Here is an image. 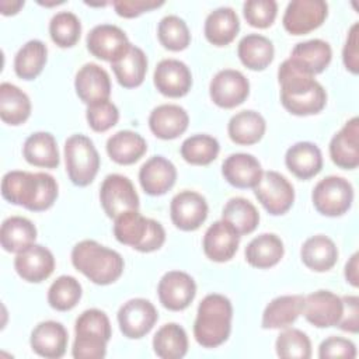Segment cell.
<instances>
[{
    "instance_id": "obj_19",
    "label": "cell",
    "mask_w": 359,
    "mask_h": 359,
    "mask_svg": "<svg viewBox=\"0 0 359 359\" xmlns=\"http://www.w3.org/2000/svg\"><path fill=\"white\" fill-rule=\"evenodd\" d=\"M238 244L240 234L223 219L208 227L202 241L205 255L213 262L230 261L237 252Z\"/></svg>"
},
{
    "instance_id": "obj_13",
    "label": "cell",
    "mask_w": 359,
    "mask_h": 359,
    "mask_svg": "<svg viewBox=\"0 0 359 359\" xmlns=\"http://www.w3.org/2000/svg\"><path fill=\"white\" fill-rule=\"evenodd\" d=\"M208 202L195 191L178 192L170 203V216L174 226L182 231L198 230L208 217Z\"/></svg>"
},
{
    "instance_id": "obj_11",
    "label": "cell",
    "mask_w": 359,
    "mask_h": 359,
    "mask_svg": "<svg viewBox=\"0 0 359 359\" xmlns=\"http://www.w3.org/2000/svg\"><path fill=\"white\" fill-rule=\"evenodd\" d=\"M328 15V4L323 0H293L287 4L282 24L292 35H304L317 29Z\"/></svg>"
},
{
    "instance_id": "obj_25",
    "label": "cell",
    "mask_w": 359,
    "mask_h": 359,
    "mask_svg": "<svg viewBox=\"0 0 359 359\" xmlns=\"http://www.w3.org/2000/svg\"><path fill=\"white\" fill-rule=\"evenodd\" d=\"M332 57V50L328 42L323 39H310L306 42H299L287 57L293 66L299 70L316 76L323 73Z\"/></svg>"
},
{
    "instance_id": "obj_39",
    "label": "cell",
    "mask_w": 359,
    "mask_h": 359,
    "mask_svg": "<svg viewBox=\"0 0 359 359\" xmlns=\"http://www.w3.org/2000/svg\"><path fill=\"white\" fill-rule=\"evenodd\" d=\"M154 353L161 359H181L188 352V335L177 323H167L153 337Z\"/></svg>"
},
{
    "instance_id": "obj_6",
    "label": "cell",
    "mask_w": 359,
    "mask_h": 359,
    "mask_svg": "<svg viewBox=\"0 0 359 359\" xmlns=\"http://www.w3.org/2000/svg\"><path fill=\"white\" fill-rule=\"evenodd\" d=\"M65 163L69 180L77 187H87L97 177L101 161L93 140L77 133L65 142Z\"/></svg>"
},
{
    "instance_id": "obj_21",
    "label": "cell",
    "mask_w": 359,
    "mask_h": 359,
    "mask_svg": "<svg viewBox=\"0 0 359 359\" xmlns=\"http://www.w3.org/2000/svg\"><path fill=\"white\" fill-rule=\"evenodd\" d=\"M330 157L335 165L353 170L359 165V119L351 118L331 139Z\"/></svg>"
},
{
    "instance_id": "obj_37",
    "label": "cell",
    "mask_w": 359,
    "mask_h": 359,
    "mask_svg": "<svg viewBox=\"0 0 359 359\" xmlns=\"http://www.w3.org/2000/svg\"><path fill=\"white\" fill-rule=\"evenodd\" d=\"M31 115L29 97L11 83L0 84V118L4 123L18 126Z\"/></svg>"
},
{
    "instance_id": "obj_42",
    "label": "cell",
    "mask_w": 359,
    "mask_h": 359,
    "mask_svg": "<svg viewBox=\"0 0 359 359\" xmlns=\"http://www.w3.org/2000/svg\"><path fill=\"white\" fill-rule=\"evenodd\" d=\"M181 157L192 165H208L216 160L220 144L216 137L198 133L187 137L181 144Z\"/></svg>"
},
{
    "instance_id": "obj_9",
    "label": "cell",
    "mask_w": 359,
    "mask_h": 359,
    "mask_svg": "<svg viewBox=\"0 0 359 359\" xmlns=\"http://www.w3.org/2000/svg\"><path fill=\"white\" fill-rule=\"evenodd\" d=\"M100 202L108 217L115 219L123 212L139 209V195L132 181L121 174H109L100 188Z\"/></svg>"
},
{
    "instance_id": "obj_3",
    "label": "cell",
    "mask_w": 359,
    "mask_h": 359,
    "mask_svg": "<svg viewBox=\"0 0 359 359\" xmlns=\"http://www.w3.org/2000/svg\"><path fill=\"white\" fill-rule=\"evenodd\" d=\"M72 264L95 285H111L123 272L125 262L119 252L95 240H83L72 250Z\"/></svg>"
},
{
    "instance_id": "obj_10",
    "label": "cell",
    "mask_w": 359,
    "mask_h": 359,
    "mask_svg": "<svg viewBox=\"0 0 359 359\" xmlns=\"http://www.w3.org/2000/svg\"><path fill=\"white\" fill-rule=\"evenodd\" d=\"M116 318L123 337L139 339L151 331L158 320V313L150 300L136 297L121 306Z\"/></svg>"
},
{
    "instance_id": "obj_35",
    "label": "cell",
    "mask_w": 359,
    "mask_h": 359,
    "mask_svg": "<svg viewBox=\"0 0 359 359\" xmlns=\"http://www.w3.org/2000/svg\"><path fill=\"white\" fill-rule=\"evenodd\" d=\"M266 130V122L264 116L251 109L240 111L234 114L227 125V133L231 142L241 146H250L258 143Z\"/></svg>"
},
{
    "instance_id": "obj_56",
    "label": "cell",
    "mask_w": 359,
    "mask_h": 359,
    "mask_svg": "<svg viewBox=\"0 0 359 359\" xmlns=\"http://www.w3.org/2000/svg\"><path fill=\"white\" fill-rule=\"evenodd\" d=\"M24 6V1L21 0H15V1H10V0H1L0 1V10L3 15H14L20 11V8Z\"/></svg>"
},
{
    "instance_id": "obj_48",
    "label": "cell",
    "mask_w": 359,
    "mask_h": 359,
    "mask_svg": "<svg viewBox=\"0 0 359 359\" xmlns=\"http://www.w3.org/2000/svg\"><path fill=\"white\" fill-rule=\"evenodd\" d=\"M74 332L76 334L98 335L107 341H109L111 335H112L111 323H109L108 316L98 309H88V310L83 311L76 320Z\"/></svg>"
},
{
    "instance_id": "obj_29",
    "label": "cell",
    "mask_w": 359,
    "mask_h": 359,
    "mask_svg": "<svg viewBox=\"0 0 359 359\" xmlns=\"http://www.w3.org/2000/svg\"><path fill=\"white\" fill-rule=\"evenodd\" d=\"M238 31L240 20L231 7H219L205 20V38L215 46H227L236 39Z\"/></svg>"
},
{
    "instance_id": "obj_5",
    "label": "cell",
    "mask_w": 359,
    "mask_h": 359,
    "mask_svg": "<svg viewBox=\"0 0 359 359\" xmlns=\"http://www.w3.org/2000/svg\"><path fill=\"white\" fill-rule=\"evenodd\" d=\"M114 236L125 245L140 252H153L165 241L164 227L139 210H128L114 219Z\"/></svg>"
},
{
    "instance_id": "obj_41",
    "label": "cell",
    "mask_w": 359,
    "mask_h": 359,
    "mask_svg": "<svg viewBox=\"0 0 359 359\" xmlns=\"http://www.w3.org/2000/svg\"><path fill=\"white\" fill-rule=\"evenodd\" d=\"M222 219L233 226L240 234L252 233L259 223V213L257 208L245 198L236 196L227 201L222 210Z\"/></svg>"
},
{
    "instance_id": "obj_38",
    "label": "cell",
    "mask_w": 359,
    "mask_h": 359,
    "mask_svg": "<svg viewBox=\"0 0 359 359\" xmlns=\"http://www.w3.org/2000/svg\"><path fill=\"white\" fill-rule=\"evenodd\" d=\"M36 227L22 216H11L6 219L0 229V244L7 252H21L35 244Z\"/></svg>"
},
{
    "instance_id": "obj_1",
    "label": "cell",
    "mask_w": 359,
    "mask_h": 359,
    "mask_svg": "<svg viewBox=\"0 0 359 359\" xmlns=\"http://www.w3.org/2000/svg\"><path fill=\"white\" fill-rule=\"evenodd\" d=\"M280 102L292 115L307 116L321 112L327 104L324 87L314 79L290 63L289 59L278 69Z\"/></svg>"
},
{
    "instance_id": "obj_28",
    "label": "cell",
    "mask_w": 359,
    "mask_h": 359,
    "mask_svg": "<svg viewBox=\"0 0 359 359\" xmlns=\"http://www.w3.org/2000/svg\"><path fill=\"white\" fill-rule=\"evenodd\" d=\"M304 296L285 294L271 300L264 313L261 325L265 330H283L292 325L303 313Z\"/></svg>"
},
{
    "instance_id": "obj_31",
    "label": "cell",
    "mask_w": 359,
    "mask_h": 359,
    "mask_svg": "<svg viewBox=\"0 0 359 359\" xmlns=\"http://www.w3.org/2000/svg\"><path fill=\"white\" fill-rule=\"evenodd\" d=\"M283 241L273 233H262L254 237L245 247V261L258 269L275 266L283 257Z\"/></svg>"
},
{
    "instance_id": "obj_22",
    "label": "cell",
    "mask_w": 359,
    "mask_h": 359,
    "mask_svg": "<svg viewBox=\"0 0 359 359\" xmlns=\"http://www.w3.org/2000/svg\"><path fill=\"white\" fill-rule=\"evenodd\" d=\"M77 97L87 105L109 100L111 79L105 69L95 63H86L79 69L74 79Z\"/></svg>"
},
{
    "instance_id": "obj_2",
    "label": "cell",
    "mask_w": 359,
    "mask_h": 359,
    "mask_svg": "<svg viewBox=\"0 0 359 359\" xmlns=\"http://www.w3.org/2000/svg\"><path fill=\"white\" fill-rule=\"evenodd\" d=\"M59 194L56 180L46 172L8 171L1 180V195L31 212H43L53 206Z\"/></svg>"
},
{
    "instance_id": "obj_49",
    "label": "cell",
    "mask_w": 359,
    "mask_h": 359,
    "mask_svg": "<svg viewBox=\"0 0 359 359\" xmlns=\"http://www.w3.org/2000/svg\"><path fill=\"white\" fill-rule=\"evenodd\" d=\"M243 13L251 27L264 29L273 24L278 4L275 0H248L243 4Z\"/></svg>"
},
{
    "instance_id": "obj_12",
    "label": "cell",
    "mask_w": 359,
    "mask_h": 359,
    "mask_svg": "<svg viewBox=\"0 0 359 359\" xmlns=\"http://www.w3.org/2000/svg\"><path fill=\"white\" fill-rule=\"evenodd\" d=\"M250 94L247 77L234 69L217 72L209 84V95L213 104L220 108L231 109L243 104Z\"/></svg>"
},
{
    "instance_id": "obj_55",
    "label": "cell",
    "mask_w": 359,
    "mask_h": 359,
    "mask_svg": "<svg viewBox=\"0 0 359 359\" xmlns=\"http://www.w3.org/2000/svg\"><path fill=\"white\" fill-rule=\"evenodd\" d=\"M358 259H359V254L355 252L345 265V279L353 287H358V285H359V271H358L359 264H358Z\"/></svg>"
},
{
    "instance_id": "obj_8",
    "label": "cell",
    "mask_w": 359,
    "mask_h": 359,
    "mask_svg": "<svg viewBox=\"0 0 359 359\" xmlns=\"http://www.w3.org/2000/svg\"><path fill=\"white\" fill-rule=\"evenodd\" d=\"M258 202L269 215H285L294 202L293 185L278 171H265L252 188Z\"/></svg>"
},
{
    "instance_id": "obj_44",
    "label": "cell",
    "mask_w": 359,
    "mask_h": 359,
    "mask_svg": "<svg viewBox=\"0 0 359 359\" xmlns=\"http://www.w3.org/2000/svg\"><path fill=\"white\" fill-rule=\"evenodd\" d=\"M157 36L160 43L172 52L187 49L191 42V32L187 22L172 14L161 18L157 27Z\"/></svg>"
},
{
    "instance_id": "obj_54",
    "label": "cell",
    "mask_w": 359,
    "mask_h": 359,
    "mask_svg": "<svg viewBox=\"0 0 359 359\" xmlns=\"http://www.w3.org/2000/svg\"><path fill=\"white\" fill-rule=\"evenodd\" d=\"M342 316L338 323V327L344 331L356 334L359 330V299L358 296L349 294L342 297Z\"/></svg>"
},
{
    "instance_id": "obj_32",
    "label": "cell",
    "mask_w": 359,
    "mask_h": 359,
    "mask_svg": "<svg viewBox=\"0 0 359 359\" xmlns=\"http://www.w3.org/2000/svg\"><path fill=\"white\" fill-rule=\"evenodd\" d=\"M147 143L142 135L133 130H119L108 137L107 153L112 161L121 165H129L143 157Z\"/></svg>"
},
{
    "instance_id": "obj_20",
    "label": "cell",
    "mask_w": 359,
    "mask_h": 359,
    "mask_svg": "<svg viewBox=\"0 0 359 359\" xmlns=\"http://www.w3.org/2000/svg\"><path fill=\"white\" fill-rule=\"evenodd\" d=\"M69 334L59 321L48 320L39 323L31 332L29 344L32 351L46 359H59L66 353Z\"/></svg>"
},
{
    "instance_id": "obj_47",
    "label": "cell",
    "mask_w": 359,
    "mask_h": 359,
    "mask_svg": "<svg viewBox=\"0 0 359 359\" xmlns=\"http://www.w3.org/2000/svg\"><path fill=\"white\" fill-rule=\"evenodd\" d=\"M86 118L94 132H107L118 123L119 111L112 101L104 100L87 105Z\"/></svg>"
},
{
    "instance_id": "obj_16",
    "label": "cell",
    "mask_w": 359,
    "mask_h": 359,
    "mask_svg": "<svg viewBox=\"0 0 359 359\" xmlns=\"http://www.w3.org/2000/svg\"><path fill=\"white\" fill-rule=\"evenodd\" d=\"M129 46L130 42L126 34L112 24L95 25L87 35V49L90 53L111 63L121 57Z\"/></svg>"
},
{
    "instance_id": "obj_52",
    "label": "cell",
    "mask_w": 359,
    "mask_h": 359,
    "mask_svg": "<svg viewBox=\"0 0 359 359\" xmlns=\"http://www.w3.org/2000/svg\"><path fill=\"white\" fill-rule=\"evenodd\" d=\"M342 60L352 74H358L359 72V24L355 22L349 28L344 49H342Z\"/></svg>"
},
{
    "instance_id": "obj_7",
    "label": "cell",
    "mask_w": 359,
    "mask_h": 359,
    "mask_svg": "<svg viewBox=\"0 0 359 359\" xmlns=\"http://www.w3.org/2000/svg\"><path fill=\"white\" fill-rule=\"evenodd\" d=\"M311 201L318 213L328 217L342 216L353 202L352 184L344 177L328 175L316 184Z\"/></svg>"
},
{
    "instance_id": "obj_43",
    "label": "cell",
    "mask_w": 359,
    "mask_h": 359,
    "mask_svg": "<svg viewBox=\"0 0 359 359\" xmlns=\"http://www.w3.org/2000/svg\"><path fill=\"white\" fill-rule=\"evenodd\" d=\"M83 294L80 282L70 275H62L52 282L48 290V303L57 311H69L77 306Z\"/></svg>"
},
{
    "instance_id": "obj_50",
    "label": "cell",
    "mask_w": 359,
    "mask_h": 359,
    "mask_svg": "<svg viewBox=\"0 0 359 359\" xmlns=\"http://www.w3.org/2000/svg\"><path fill=\"white\" fill-rule=\"evenodd\" d=\"M108 341L98 335L76 334L72 355L76 359H102L107 355Z\"/></svg>"
},
{
    "instance_id": "obj_45",
    "label": "cell",
    "mask_w": 359,
    "mask_h": 359,
    "mask_svg": "<svg viewBox=\"0 0 359 359\" xmlns=\"http://www.w3.org/2000/svg\"><path fill=\"white\" fill-rule=\"evenodd\" d=\"M81 34V22L79 17L70 11L55 14L49 22V35L59 48L74 46Z\"/></svg>"
},
{
    "instance_id": "obj_14",
    "label": "cell",
    "mask_w": 359,
    "mask_h": 359,
    "mask_svg": "<svg viewBox=\"0 0 359 359\" xmlns=\"http://www.w3.org/2000/svg\"><path fill=\"white\" fill-rule=\"evenodd\" d=\"M160 303L171 311L185 310L195 299L196 283L191 275L182 271L165 272L157 286Z\"/></svg>"
},
{
    "instance_id": "obj_17",
    "label": "cell",
    "mask_w": 359,
    "mask_h": 359,
    "mask_svg": "<svg viewBox=\"0 0 359 359\" xmlns=\"http://www.w3.org/2000/svg\"><path fill=\"white\" fill-rule=\"evenodd\" d=\"M153 81L163 95L180 98L189 93L192 87V74L184 62L178 59H163L154 69Z\"/></svg>"
},
{
    "instance_id": "obj_33",
    "label": "cell",
    "mask_w": 359,
    "mask_h": 359,
    "mask_svg": "<svg viewBox=\"0 0 359 359\" xmlns=\"http://www.w3.org/2000/svg\"><path fill=\"white\" fill-rule=\"evenodd\" d=\"M118 83L125 88L139 87L147 73V56L139 48L130 43L128 50L111 63Z\"/></svg>"
},
{
    "instance_id": "obj_15",
    "label": "cell",
    "mask_w": 359,
    "mask_h": 359,
    "mask_svg": "<svg viewBox=\"0 0 359 359\" xmlns=\"http://www.w3.org/2000/svg\"><path fill=\"white\" fill-rule=\"evenodd\" d=\"M342 297L330 290H317L304 296L303 316L317 328L337 327L342 316Z\"/></svg>"
},
{
    "instance_id": "obj_30",
    "label": "cell",
    "mask_w": 359,
    "mask_h": 359,
    "mask_svg": "<svg viewBox=\"0 0 359 359\" xmlns=\"http://www.w3.org/2000/svg\"><path fill=\"white\" fill-rule=\"evenodd\" d=\"M300 258L309 269L314 272H327L338 261V248L330 237L316 234L303 243Z\"/></svg>"
},
{
    "instance_id": "obj_26",
    "label": "cell",
    "mask_w": 359,
    "mask_h": 359,
    "mask_svg": "<svg viewBox=\"0 0 359 359\" xmlns=\"http://www.w3.org/2000/svg\"><path fill=\"white\" fill-rule=\"evenodd\" d=\"M224 180L236 188H254L264 171L261 163L248 153H233L222 164Z\"/></svg>"
},
{
    "instance_id": "obj_34",
    "label": "cell",
    "mask_w": 359,
    "mask_h": 359,
    "mask_svg": "<svg viewBox=\"0 0 359 359\" xmlns=\"http://www.w3.org/2000/svg\"><path fill=\"white\" fill-rule=\"evenodd\" d=\"M237 55L247 69L261 72L272 63L275 49L269 38L261 34H248L238 42Z\"/></svg>"
},
{
    "instance_id": "obj_51",
    "label": "cell",
    "mask_w": 359,
    "mask_h": 359,
    "mask_svg": "<svg viewBox=\"0 0 359 359\" xmlns=\"http://www.w3.org/2000/svg\"><path fill=\"white\" fill-rule=\"evenodd\" d=\"M318 358H356V346L351 339L342 337H328L318 346Z\"/></svg>"
},
{
    "instance_id": "obj_23",
    "label": "cell",
    "mask_w": 359,
    "mask_h": 359,
    "mask_svg": "<svg viewBox=\"0 0 359 359\" xmlns=\"http://www.w3.org/2000/svg\"><path fill=\"white\" fill-rule=\"evenodd\" d=\"M139 181L147 195L160 196L174 187L177 168L165 157L153 156L140 167Z\"/></svg>"
},
{
    "instance_id": "obj_46",
    "label": "cell",
    "mask_w": 359,
    "mask_h": 359,
    "mask_svg": "<svg viewBox=\"0 0 359 359\" xmlns=\"http://www.w3.org/2000/svg\"><path fill=\"white\" fill-rule=\"evenodd\" d=\"M275 351L283 359H309L311 356V342L303 331L287 327L278 335Z\"/></svg>"
},
{
    "instance_id": "obj_36",
    "label": "cell",
    "mask_w": 359,
    "mask_h": 359,
    "mask_svg": "<svg viewBox=\"0 0 359 359\" xmlns=\"http://www.w3.org/2000/svg\"><path fill=\"white\" fill-rule=\"evenodd\" d=\"M22 156L31 165L43 168H56L60 161L56 139L49 132L29 135L24 142Z\"/></svg>"
},
{
    "instance_id": "obj_53",
    "label": "cell",
    "mask_w": 359,
    "mask_h": 359,
    "mask_svg": "<svg viewBox=\"0 0 359 359\" xmlns=\"http://www.w3.org/2000/svg\"><path fill=\"white\" fill-rule=\"evenodd\" d=\"M114 8L118 15L123 18H135L143 13L158 8L164 4V1L156 0H115Z\"/></svg>"
},
{
    "instance_id": "obj_18",
    "label": "cell",
    "mask_w": 359,
    "mask_h": 359,
    "mask_svg": "<svg viewBox=\"0 0 359 359\" xmlns=\"http://www.w3.org/2000/svg\"><path fill=\"white\" fill-rule=\"evenodd\" d=\"M14 268L25 282L39 283L53 273L55 257L49 248L32 244L15 255Z\"/></svg>"
},
{
    "instance_id": "obj_24",
    "label": "cell",
    "mask_w": 359,
    "mask_h": 359,
    "mask_svg": "<svg viewBox=\"0 0 359 359\" xmlns=\"http://www.w3.org/2000/svg\"><path fill=\"white\" fill-rule=\"evenodd\" d=\"M188 123V112L177 104L158 105L149 115V128L151 133L163 140L177 139L187 130Z\"/></svg>"
},
{
    "instance_id": "obj_27",
    "label": "cell",
    "mask_w": 359,
    "mask_h": 359,
    "mask_svg": "<svg viewBox=\"0 0 359 359\" xmlns=\"http://www.w3.org/2000/svg\"><path fill=\"white\" fill-rule=\"evenodd\" d=\"M285 164L287 170L300 180L316 177L323 168V154L311 142H297L286 150Z\"/></svg>"
},
{
    "instance_id": "obj_4",
    "label": "cell",
    "mask_w": 359,
    "mask_h": 359,
    "mask_svg": "<svg viewBox=\"0 0 359 359\" xmlns=\"http://www.w3.org/2000/svg\"><path fill=\"white\" fill-rule=\"evenodd\" d=\"M233 306L229 297L210 293L205 296L196 311L194 337L203 348H217L224 344L231 332Z\"/></svg>"
},
{
    "instance_id": "obj_40",
    "label": "cell",
    "mask_w": 359,
    "mask_h": 359,
    "mask_svg": "<svg viewBox=\"0 0 359 359\" xmlns=\"http://www.w3.org/2000/svg\"><path fill=\"white\" fill-rule=\"evenodd\" d=\"M46 57V45L39 39H31L17 52L14 57V72L22 80H34L42 73Z\"/></svg>"
}]
</instances>
